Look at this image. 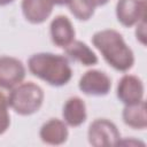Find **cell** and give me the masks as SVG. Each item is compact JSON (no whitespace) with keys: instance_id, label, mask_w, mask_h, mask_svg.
Segmentation results:
<instances>
[{"instance_id":"cell-1","label":"cell","mask_w":147,"mask_h":147,"mask_svg":"<svg viewBox=\"0 0 147 147\" xmlns=\"http://www.w3.org/2000/svg\"><path fill=\"white\" fill-rule=\"evenodd\" d=\"M92 44L115 70L125 72L133 67L134 54L118 31L114 29L100 30L92 36Z\"/></svg>"},{"instance_id":"cell-2","label":"cell","mask_w":147,"mask_h":147,"mask_svg":"<svg viewBox=\"0 0 147 147\" xmlns=\"http://www.w3.org/2000/svg\"><path fill=\"white\" fill-rule=\"evenodd\" d=\"M29 71L51 86L67 85L72 77V69L65 56L48 52L32 54L28 60Z\"/></svg>"},{"instance_id":"cell-3","label":"cell","mask_w":147,"mask_h":147,"mask_svg":"<svg viewBox=\"0 0 147 147\" xmlns=\"http://www.w3.org/2000/svg\"><path fill=\"white\" fill-rule=\"evenodd\" d=\"M42 88L33 82L20 83L13 87L9 107L21 116H30L37 113L44 102Z\"/></svg>"},{"instance_id":"cell-4","label":"cell","mask_w":147,"mask_h":147,"mask_svg":"<svg viewBox=\"0 0 147 147\" xmlns=\"http://www.w3.org/2000/svg\"><path fill=\"white\" fill-rule=\"evenodd\" d=\"M87 139L90 145L94 147H109L118 145L121 133L115 123L107 118L94 119L87 130Z\"/></svg>"},{"instance_id":"cell-5","label":"cell","mask_w":147,"mask_h":147,"mask_svg":"<svg viewBox=\"0 0 147 147\" xmlns=\"http://www.w3.org/2000/svg\"><path fill=\"white\" fill-rule=\"evenodd\" d=\"M78 88L86 95L91 96H105L111 88L110 77L96 69L87 70L78 82Z\"/></svg>"},{"instance_id":"cell-6","label":"cell","mask_w":147,"mask_h":147,"mask_svg":"<svg viewBox=\"0 0 147 147\" xmlns=\"http://www.w3.org/2000/svg\"><path fill=\"white\" fill-rule=\"evenodd\" d=\"M117 21L125 28L137 25L146 18L145 0H118L116 3Z\"/></svg>"},{"instance_id":"cell-7","label":"cell","mask_w":147,"mask_h":147,"mask_svg":"<svg viewBox=\"0 0 147 147\" xmlns=\"http://www.w3.org/2000/svg\"><path fill=\"white\" fill-rule=\"evenodd\" d=\"M145 87L142 80L134 75H124L117 84L116 95L118 100L126 105H132L144 100Z\"/></svg>"},{"instance_id":"cell-8","label":"cell","mask_w":147,"mask_h":147,"mask_svg":"<svg viewBox=\"0 0 147 147\" xmlns=\"http://www.w3.org/2000/svg\"><path fill=\"white\" fill-rule=\"evenodd\" d=\"M25 78V67L21 60L2 55L0 56V83L13 88Z\"/></svg>"},{"instance_id":"cell-9","label":"cell","mask_w":147,"mask_h":147,"mask_svg":"<svg viewBox=\"0 0 147 147\" xmlns=\"http://www.w3.org/2000/svg\"><path fill=\"white\" fill-rule=\"evenodd\" d=\"M49 33L52 42L60 48H65L72 40H75L76 36L71 21L64 15H57L52 20Z\"/></svg>"},{"instance_id":"cell-10","label":"cell","mask_w":147,"mask_h":147,"mask_svg":"<svg viewBox=\"0 0 147 147\" xmlns=\"http://www.w3.org/2000/svg\"><path fill=\"white\" fill-rule=\"evenodd\" d=\"M53 7L52 0H22L21 3L25 20L32 24L44 23L51 16Z\"/></svg>"},{"instance_id":"cell-11","label":"cell","mask_w":147,"mask_h":147,"mask_svg":"<svg viewBox=\"0 0 147 147\" xmlns=\"http://www.w3.org/2000/svg\"><path fill=\"white\" fill-rule=\"evenodd\" d=\"M68 136V125L59 118H49L41 125L39 130V137L41 141L47 145H62L67 141Z\"/></svg>"},{"instance_id":"cell-12","label":"cell","mask_w":147,"mask_h":147,"mask_svg":"<svg viewBox=\"0 0 147 147\" xmlns=\"http://www.w3.org/2000/svg\"><path fill=\"white\" fill-rule=\"evenodd\" d=\"M62 117L67 125L72 127L80 126L87 118L85 101L79 96L69 98L63 105Z\"/></svg>"},{"instance_id":"cell-13","label":"cell","mask_w":147,"mask_h":147,"mask_svg":"<svg viewBox=\"0 0 147 147\" xmlns=\"http://www.w3.org/2000/svg\"><path fill=\"white\" fill-rule=\"evenodd\" d=\"M122 118L125 125L134 130H144L147 126V110L146 102L141 100L140 102L126 105L122 111Z\"/></svg>"},{"instance_id":"cell-14","label":"cell","mask_w":147,"mask_h":147,"mask_svg":"<svg viewBox=\"0 0 147 147\" xmlns=\"http://www.w3.org/2000/svg\"><path fill=\"white\" fill-rule=\"evenodd\" d=\"M64 49L65 55H68L70 59L79 62L80 64L85 67H91L98 63V56L90 48L85 42L82 40H72Z\"/></svg>"},{"instance_id":"cell-15","label":"cell","mask_w":147,"mask_h":147,"mask_svg":"<svg viewBox=\"0 0 147 147\" xmlns=\"http://www.w3.org/2000/svg\"><path fill=\"white\" fill-rule=\"evenodd\" d=\"M70 13L78 21H88L95 11V5L93 0H67Z\"/></svg>"},{"instance_id":"cell-16","label":"cell","mask_w":147,"mask_h":147,"mask_svg":"<svg viewBox=\"0 0 147 147\" xmlns=\"http://www.w3.org/2000/svg\"><path fill=\"white\" fill-rule=\"evenodd\" d=\"M11 90L13 88L0 83V109H8Z\"/></svg>"},{"instance_id":"cell-17","label":"cell","mask_w":147,"mask_h":147,"mask_svg":"<svg viewBox=\"0 0 147 147\" xmlns=\"http://www.w3.org/2000/svg\"><path fill=\"white\" fill-rule=\"evenodd\" d=\"M10 125V117L7 109H0V136L3 134Z\"/></svg>"},{"instance_id":"cell-18","label":"cell","mask_w":147,"mask_h":147,"mask_svg":"<svg viewBox=\"0 0 147 147\" xmlns=\"http://www.w3.org/2000/svg\"><path fill=\"white\" fill-rule=\"evenodd\" d=\"M146 21L142 20L137 24V29H136V37L137 40H139L142 45L146 44Z\"/></svg>"},{"instance_id":"cell-19","label":"cell","mask_w":147,"mask_h":147,"mask_svg":"<svg viewBox=\"0 0 147 147\" xmlns=\"http://www.w3.org/2000/svg\"><path fill=\"white\" fill-rule=\"evenodd\" d=\"M95 7H100V6H105L109 2V0H93Z\"/></svg>"},{"instance_id":"cell-20","label":"cell","mask_w":147,"mask_h":147,"mask_svg":"<svg viewBox=\"0 0 147 147\" xmlns=\"http://www.w3.org/2000/svg\"><path fill=\"white\" fill-rule=\"evenodd\" d=\"M54 5H59V6H62V5H65L67 3V0H52Z\"/></svg>"},{"instance_id":"cell-21","label":"cell","mask_w":147,"mask_h":147,"mask_svg":"<svg viewBox=\"0 0 147 147\" xmlns=\"http://www.w3.org/2000/svg\"><path fill=\"white\" fill-rule=\"evenodd\" d=\"M15 0H0V6H7L11 2H14Z\"/></svg>"}]
</instances>
